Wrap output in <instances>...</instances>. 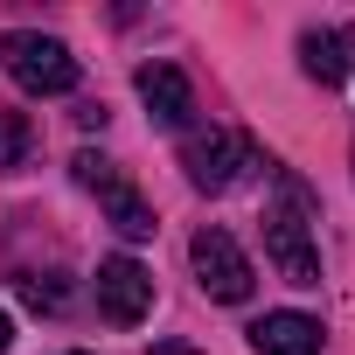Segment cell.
<instances>
[{"instance_id":"cell-1","label":"cell","mask_w":355,"mask_h":355,"mask_svg":"<svg viewBox=\"0 0 355 355\" xmlns=\"http://www.w3.org/2000/svg\"><path fill=\"white\" fill-rule=\"evenodd\" d=\"M0 63H8V77L35 98H63L77 91V56L56 42V35H35V28H15L0 35Z\"/></svg>"},{"instance_id":"cell-2","label":"cell","mask_w":355,"mask_h":355,"mask_svg":"<svg viewBox=\"0 0 355 355\" xmlns=\"http://www.w3.org/2000/svg\"><path fill=\"white\" fill-rule=\"evenodd\" d=\"M300 202H306V189H300V182H286V202H272V209H265V258L279 265V279H286V286H320V251H313V237H306Z\"/></svg>"},{"instance_id":"cell-3","label":"cell","mask_w":355,"mask_h":355,"mask_svg":"<svg viewBox=\"0 0 355 355\" xmlns=\"http://www.w3.org/2000/svg\"><path fill=\"white\" fill-rule=\"evenodd\" d=\"M182 167H189V189L223 196V189H237L244 174L258 167V146H251L244 132H230V125H209V132H196V139L182 146Z\"/></svg>"},{"instance_id":"cell-4","label":"cell","mask_w":355,"mask_h":355,"mask_svg":"<svg viewBox=\"0 0 355 355\" xmlns=\"http://www.w3.org/2000/svg\"><path fill=\"white\" fill-rule=\"evenodd\" d=\"M189 265H196V279H202V293L209 300H251V286H258V272H251V258L237 251V237L230 230H216V223H202L196 230V244H189Z\"/></svg>"},{"instance_id":"cell-5","label":"cell","mask_w":355,"mask_h":355,"mask_svg":"<svg viewBox=\"0 0 355 355\" xmlns=\"http://www.w3.org/2000/svg\"><path fill=\"white\" fill-rule=\"evenodd\" d=\"M70 167H77V182L112 209V230H119V237H132V244H139V237H153V209H146V196L125 182V174H119L105 153H77Z\"/></svg>"},{"instance_id":"cell-6","label":"cell","mask_w":355,"mask_h":355,"mask_svg":"<svg viewBox=\"0 0 355 355\" xmlns=\"http://www.w3.org/2000/svg\"><path fill=\"white\" fill-rule=\"evenodd\" d=\"M146 306H153V272L139 258H105L98 265V313L112 327H139Z\"/></svg>"},{"instance_id":"cell-7","label":"cell","mask_w":355,"mask_h":355,"mask_svg":"<svg viewBox=\"0 0 355 355\" xmlns=\"http://www.w3.org/2000/svg\"><path fill=\"white\" fill-rule=\"evenodd\" d=\"M139 105H146V119L153 125H189V112H196V91H189V77L174 70V63H139Z\"/></svg>"},{"instance_id":"cell-8","label":"cell","mask_w":355,"mask_h":355,"mask_svg":"<svg viewBox=\"0 0 355 355\" xmlns=\"http://www.w3.org/2000/svg\"><path fill=\"white\" fill-rule=\"evenodd\" d=\"M251 348L258 355H320V320L313 313H265V320H251Z\"/></svg>"},{"instance_id":"cell-9","label":"cell","mask_w":355,"mask_h":355,"mask_svg":"<svg viewBox=\"0 0 355 355\" xmlns=\"http://www.w3.org/2000/svg\"><path fill=\"white\" fill-rule=\"evenodd\" d=\"M348 28H306L300 35V70L313 77V84H341L348 77Z\"/></svg>"},{"instance_id":"cell-10","label":"cell","mask_w":355,"mask_h":355,"mask_svg":"<svg viewBox=\"0 0 355 355\" xmlns=\"http://www.w3.org/2000/svg\"><path fill=\"white\" fill-rule=\"evenodd\" d=\"M28 146H35V125L21 112H0V174H21L28 167Z\"/></svg>"},{"instance_id":"cell-11","label":"cell","mask_w":355,"mask_h":355,"mask_svg":"<svg viewBox=\"0 0 355 355\" xmlns=\"http://www.w3.org/2000/svg\"><path fill=\"white\" fill-rule=\"evenodd\" d=\"M21 300H28L35 313H63V300H70V293H63V279H56V272H28V279H21Z\"/></svg>"},{"instance_id":"cell-12","label":"cell","mask_w":355,"mask_h":355,"mask_svg":"<svg viewBox=\"0 0 355 355\" xmlns=\"http://www.w3.org/2000/svg\"><path fill=\"white\" fill-rule=\"evenodd\" d=\"M146 355H196L189 341H160V348H146Z\"/></svg>"},{"instance_id":"cell-13","label":"cell","mask_w":355,"mask_h":355,"mask_svg":"<svg viewBox=\"0 0 355 355\" xmlns=\"http://www.w3.org/2000/svg\"><path fill=\"white\" fill-rule=\"evenodd\" d=\"M8 348H15V320H8V313H0V355H8Z\"/></svg>"}]
</instances>
